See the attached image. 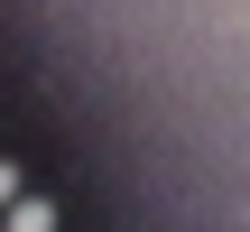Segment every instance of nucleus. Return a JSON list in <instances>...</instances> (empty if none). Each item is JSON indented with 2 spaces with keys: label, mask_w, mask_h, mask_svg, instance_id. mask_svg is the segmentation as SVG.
<instances>
[{
  "label": "nucleus",
  "mask_w": 250,
  "mask_h": 232,
  "mask_svg": "<svg viewBox=\"0 0 250 232\" xmlns=\"http://www.w3.org/2000/svg\"><path fill=\"white\" fill-rule=\"evenodd\" d=\"M19 195H28V177H19V167H9V158H0V214H9V205H19Z\"/></svg>",
  "instance_id": "obj_2"
},
{
  "label": "nucleus",
  "mask_w": 250,
  "mask_h": 232,
  "mask_svg": "<svg viewBox=\"0 0 250 232\" xmlns=\"http://www.w3.org/2000/svg\"><path fill=\"white\" fill-rule=\"evenodd\" d=\"M0 232H56V205H46V195H19V205L0 214Z\"/></svg>",
  "instance_id": "obj_1"
}]
</instances>
